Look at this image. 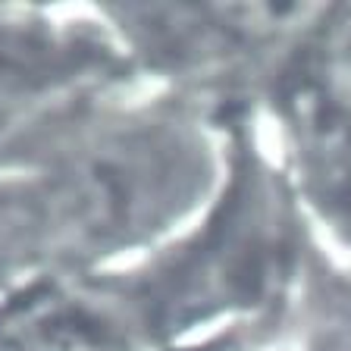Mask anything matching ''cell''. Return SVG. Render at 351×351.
Instances as JSON below:
<instances>
[{
  "instance_id": "3",
  "label": "cell",
  "mask_w": 351,
  "mask_h": 351,
  "mask_svg": "<svg viewBox=\"0 0 351 351\" xmlns=\"http://www.w3.org/2000/svg\"><path fill=\"white\" fill-rule=\"evenodd\" d=\"M129 267L47 276L0 292V351H154Z\"/></svg>"
},
{
  "instance_id": "4",
  "label": "cell",
  "mask_w": 351,
  "mask_h": 351,
  "mask_svg": "<svg viewBox=\"0 0 351 351\" xmlns=\"http://www.w3.org/2000/svg\"><path fill=\"white\" fill-rule=\"evenodd\" d=\"M323 85L332 104L351 117V10L332 25L323 44Z\"/></svg>"
},
{
  "instance_id": "1",
  "label": "cell",
  "mask_w": 351,
  "mask_h": 351,
  "mask_svg": "<svg viewBox=\"0 0 351 351\" xmlns=\"http://www.w3.org/2000/svg\"><path fill=\"white\" fill-rule=\"evenodd\" d=\"M204 185L195 129L157 107H129L119 88L0 169V292L129 267Z\"/></svg>"
},
{
  "instance_id": "2",
  "label": "cell",
  "mask_w": 351,
  "mask_h": 351,
  "mask_svg": "<svg viewBox=\"0 0 351 351\" xmlns=\"http://www.w3.org/2000/svg\"><path fill=\"white\" fill-rule=\"evenodd\" d=\"M129 85V51L101 10L0 7V169Z\"/></svg>"
}]
</instances>
